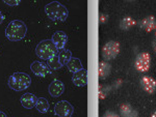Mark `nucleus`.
Here are the masks:
<instances>
[{
	"label": "nucleus",
	"mask_w": 156,
	"mask_h": 117,
	"mask_svg": "<svg viewBox=\"0 0 156 117\" xmlns=\"http://www.w3.org/2000/svg\"><path fill=\"white\" fill-rule=\"evenodd\" d=\"M134 66L140 73H146L151 68V56L148 52H142L135 58Z\"/></svg>",
	"instance_id": "obj_5"
},
{
	"label": "nucleus",
	"mask_w": 156,
	"mask_h": 117,
	"mask_svg": "<svg viewBox=\"0 0 156 117\" xmlns=\"http://www.w3.org/2000/svg\"><path fill=\"white\" fill-rule=\"evenodd\" d=\"M140 28L144 29L145 31L151 32L155 30L156 28V20L153 16H149L147 18L143 19L140 22Z\"/></svg>",
	"instance_id": "obj_14"
},
{
	"label": "nucleus",
	"mask_w": 156,
	"mask_h": 117,
	"mask_svg": "<svg viewBox=\"0 0 156 117\" xmlns=\"http://www.w3.org/2000/svg\"><path fill=\"white\" fill-rule=\"evenodd\" d=\"M72 58V53L70 50H65L62 49V51L58 53V60L62 65H67L68 62L70 61V59Z\"/></svg>",
	"instance_id": "obj_17"
},
{
	"label": "nucleus",
	"mask_w": 156,
	"mask_h": 117,
	"mask_svg": "<svg viewBox=\"0 0 156 117\" xmlns=\"http://www.w3.org/2000/svg\"><path fill=\"white\" fill-rule=\"evenodd\" d=\"M112 66L106 61H101L99 63V78L105 79L107 76H109Z\"/></svg>",
	"instance_id": "obj_15"
},
{
	"label": "nucleus",
	"mask_w": 156,
	"mask_h": 117,
	"mask_svg": "<svg viewBox=\"0 0 156 117\" xmlns=\"http://www.w3.org/2000/svg\"><path fill=\"white\" fill-rule=\"evenodd\" d=\"M120 53V44L118 42L110 41L107 42L102 48V56L104 59L110 60L115 58Z\"/></svg>",
	"instance_id": "obj_6"
},
{
	"label": "nucleus",
	"mask_w": 156,
	"mask_h": 117,
	"mask_svg": "<svg viewBox=\"0 0 156 117\" xmlns=\"http://www.w3.org/2000/svg\"><path fill=\"white\" fill-rule=\"evenodd\" d=\"M67 66H68V69H69V71L73 74L83 69L81 62H80V60L78 58H71L70 59V61L68 62Z\"/></svg>",
	"instance_id": "obj_16"
},
{
	"label": "nucleus",
	"mask_w": 156,
	"mask_h": 117,
	"mask_svg": "<svg viewBox=\"0 0 156 117\" xmlns=\"http://www.w3.org/2000/svg\"><path fill=\"white\" fill-rule=\"evenodd\" d=\"M155 35H156V28H155Z\"/></svg>",
	"instance_id": "obj_30"
},
{
	"label": "nucleus",
	"mask_w": 156,
	"mask_h": 117,
	"mask_svg": "<svg viewBox=\"0 0 156 117\" xmlns=\"http://www.w3.org/2000/svg\"><path fill=\"white\" fill-rule=\"evenodd\" d=\"M151 117H156V111L152 114V116H151Z\"/></svg>",
	"instance_id": "obj_29"
},
{
	"label": "nucleus",
	"mask_w": 156,
	"mask_h": 117,
	"mask_svg": "<svg viewBox=\"0 0 156 117\" xmlns=\"http://www.w3.org/2000/svg\"><path fill=\"white\" fill-rule=\"evenodd\" d=\"M72 81L76 86H85L87 85V69H80V71H78L76 73L73 74Z\"/></svg>",
	"instance_id": "obj_10"
},
{
	"label": "nucleus",
	"mask_w": 156,
	"mask_h": 117,
	"mask_svg": "<svg viewBox=\"0 0 156 117\" xmlns=\"http://www.w3.org/2000/svg\"><path fill=\"white\" fill-rule=\"evenodd\" d=\"M36 108L37 109V111H39L40 113H46V112L49 110V103H48V101H47V99H45V98L37 99Z\"/></svg>",
	"instance_id": "obj_18"
},
{
	"label": "nucleus",
	"mask_w": 156,
	"mask_h": 117,
	"mask_svg": "<svg viewBox=\"0 0 156 117\" xmlns=\"http://www.w3.org/2000/svg\"><path fill=\"white\" fill-rule=\"evenodd\" d=\"M73 111V106L67 101H60L54 107V112L58 117H71Z\"/></svg>",
	"instance_id": "obj_7"
},
{
	"label": "nucleus",
	"mask_w": 156,
	"mask_h": 117,
	"mask_svg": "<svg viewBox=\"0 0 156 117\" xmlns=\"http://www.w3.org/2000/svg\"><path fill=\"white\" fill-rule=\"evenodd\" d=\"M103 117H119V116H118L115 113H114V112H106Z\"/></svg>",
	"instance_id": "obj_23"
},
{
	"label": "nucleus",
	"mask_w": 156,
	"mask_h": 117,
	"mask_svg": "<svg viewBox=\"0 0 156 117\" xmlns=\"http://www.w3.org/2000/svg\"><path fill=\"white\" fill-rule=\"evenodd\" d=\"M135 24H136V21L133 18H131V17H125V18L122 19L120 25H121V28L127 30V29H130L133 26H135Z\"/></svg>",
	"instance_id": "obj_19"
},
{
	"label": "nucleus",
	"mask_w": 156,
	"mask_h": 117,
	"mask_svg": "<svg viewBox=\"0 0 156 117\" xmlns=\"http://www.w3.org/2000/svg\"><path fill=\"white\" fill-rule=\"evenodd\" d=\"M101 18H100V23H105L106 22V20L108 19V17L107 16H105V15H101Z\"/></svg>",
	"instance_id": "obj_24"
},
{
	"label": "nucleus",
	"mask_w": 156,
	"mask_h": 117,
	"mask_svg": "<svg viewBox=\"0 0 156 117\" xmlns=\"http://www.w3.org/2000/svg\"><path fill=\"white\" fill-rule=\"evenodd\" d=\"M20 102H21V105L25 109H32L37 105V98L34 93H25L21 96Z\"/></svg>",
	"instance_id": "obj_11"
},
{
	"label": "nucleus",
	"mask_w": 156,
	"mask_h": 117,
	"mask_svg": "<svg viewBox=\"0 0 156 117\" xmlns=\"http://www.w3.org/2000/svg\"><path fill=\"white\" fill-rule=\"evenodd\" d=\"M120 110H121V113H122V115L124 116V117H127L133 111L132 108H131V106L128 105V104H123V105L121 106Z\"/></svg>",
	"instance_id": "obj_21"
},
{
	"label": "nucleus",
	"mask_w": 156,
	"mask_h": 117,
	"mask_svg": "<svg viewBox=\"0 0 156 117\" xmlns=\"http://www.w3.org/2000/svg\"><path fill=\"white\" fill-rule=\"evenodd\" d=\"M3 20H4V16L2 15V12H0V24H1L2 22H3Z\"/></svg>",
	"instance_id": "obj_26"
},
{
	"label": "nucleus",
	"mask_w": 156,
	"mask_h": 117,
	"mask_svg": "<svg viewBox=\"0 0 156 117\" xmlns=\"http://www.w3.org/2000/svg\"><path fill=\"white\" fill-rule=\"evenodd\" d=\"M36 53L39 58L47 61L51 57L58 54V50L55 47L53 42L50 41V39H45V41H42L41 43H39V45L37 46Z\"/></svg>",
	"instance_id": "obj_3"
},
{
	"label": "nucleus",
	"mask_w": 156,
	"mask_h": 117,
	"mask_svg": "<svg viewBox=\"0 0 156 117\" xmlns=\"http://www.w3.org/2000/svg\"><path fill=\"white\" fill-rule=\"evenodd\" d=\"M47 65L52 69H58L62 68V65L60 64V62L58 60V54H56V55H54L53 57L48 59L47 60Z\"/></svg>",
	"instance_id": "obj_20"
},
{
	"label": "nucleus",
	"mask_w": 156,
	"mask_h": 117,
	"mask_svg": "<svg viewBox=\"0 0 156 117\" xmlns=\"http://www.w3.org/2000/svg\"><path fill=\"white\" fill-rule=\"evenodd\" d=\"M153 49H154V51L156 52V38L153 41Z\"/></svg>",
	"instance_id": "obj_27"
},
{
	"label": "nucleus",
	"mask_w": 156,
	"mask_h": 117,
	"mask_svg": "<svg viewBox=\"0 0 156 117\" xmlns=\"http://www.w3.org/2000/svg\"><path fill=\"white\" fill-rule=\"evenodd\" d=\"M45 12L48 16L50 20L55 22H64L66 21L68 16H69V12H68L67 7L64 6L58 1H52L45 6Z\"/></svg>",
	"instance_id": "obj_1"
},
{
	"label": "nucleus",
	"mask_w": 156,
	"mask_h": 117,
	"mask_svg": "<svg viewBox=\"0 0 156 117\" xmlns=\"http://www.w3.org/2000/svg\"><path fill=\"white\" fill-rule=\"evenodd\" d=\"M3 1L5 2L6 4L11 5V6H16V5H18V4L20 3V1H21V0H3Z\"/></svg>",
	"instance_id": "obj_22"
},
{
	"label": "nucleus",
	"mask_w": 156,
	"mask_h": 117,
	"mask_svg": "<svg viewBox=\"0 0 156 117\" xmlns=\"http://www.w3.org/2000/svg\"><path fill=\"white\" fill-rule=\"evenodd\" d=\"M127 117H137V113L135 111H132L131 113H130Z\"/></svg>",
	"instance_id": "obj_25"
},
{
	"label": "nucleus",
	"mask_w": 156,
	"mask_h": 117,
	"mask_svg": "<svg viewBox=\"0 0 156 117\" xmlns=\"http://www.w3.org/2000/svg\"><path fill=\"white\" fill-rule=\"evenodd\" d=\"M140 84H142L143 89H144L146 92H148L150 94L154 93V91L156 89V81L152 77H149V76L143 77L142 80H140Z\"/></svg>",
	"instance_id": "obj_12"
},
{
	"label": "nucleus",
	"mask_w": 156,
	"mask_h": 117,
	"mask_svg": "<svg viewBox=\"0 0 156 117\" xmlns=\"http://www.w3.org/2000/svg\"><path fill=\"white\" fill-rule=\"evenodd\" d=\"M51 41L53 42L57 50H62L68 42V36L64 31H56L52 36Z\"/></svg>",
	"instance_id": "obj_9"
},
{
	"label": "nucleus",
	"mask_w": 156,
	"mask_h": 117,
	"mask_svg": "<svg viewBox=\"0 0 156 117\" xmlns=\"http://www.w3.org/2000/svg\"><path fill=\"white\" fill-rule=\"evenodd\" d=\"M30 69L31 72L34 73L36 76L37 77H46L50 72V68H48V65L43 62H40V61H34L31 63L30 65Z\"/></svg>",
	"instance_id": "obj_8"
},
{
	"label": "nucleus",
	"mask_w": 156,
	"mask_h": 117,
	"mask_svg": "<svg viewBox=\"0 0 156 117\" xmlns=\"http://www.w3.org/2000/svg\"><path fill=\"white\" fill-rule=\"evenodd\" d=\"M31 83V79L25 73H15L9 80V86L15 91H21L28 88Z\"/></svg>",
	"instance_id": "obj_4"
},
{
	"label": "nucleus",
	"mask_w": 156,
	"mask_h": 117,
	"mask_svg": "<svg viewBox=\"0 0 156 117\" xmlns=\"http://www.w3.org/2000/svg\"><path fill=\"white\" fill-rule=\"evenodd\" d=\"M0 117H6V114L3 112H0Z\"/></svg>",
	"instance_id": "obj_28"
},
{
	"label": "nucleus",
	"mask_w": 156,
	"mask_h": 117,
	"mask_svg": "<svg viewBox=\"0 0 156 117\" xmlns=\"http://www.w3.org/2000/svg\"><path fill=\"white\" fill-rule=\"evenodd\" d=\"M48 90H49L50 95L53 96V98H57V96L62 95V92H64L65 86H64V84H62V81L54 80L49 85V89H48Z\"/></svg>",
	"instance_id": "obj_13"
},
{
	"label": "nucleus",
	"mask_w": 156,
	"mask_h": 117,
	"mask_svg": "<svg viewBox=\"0 0 156 117\" xmlns=\"http://www.w3.org/2000/svg\"><path fill=\"white\" fill-rule=\"evenodd\" d=\"M27 32V27L22 21L14 20L7 25L5 29V36L12 42H19L24 38Z\"/></svg>",
	"instance_id": "obj_2"
}]
</instances>
